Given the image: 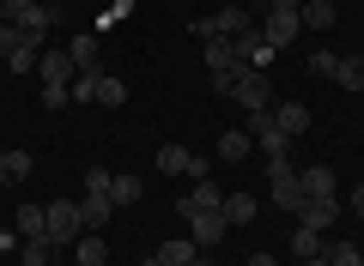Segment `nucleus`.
<instances>
[{"label":"nucleus","instance_id":"f257e3e1","mask_svg":"<svg viewBox=\"0 0 364 266\" xmlns=\"http://www.w3.org/2000/svg\"><path fill=\"white\" fill-rule=\"evenodd\" d=\"M231 97H237V109H243V115H255V109H273V103H279V97H273V79L261 73V67L237 79V85H231Z\"/></svg>","mask_w":364,"mask_h":266},{"label":"nucleus","instance_id":"f03ea898","mask_svg":"<svg viewBox=\"0 0 364 266\" xmlns=\"http://www.w3.org/2000/svg\"><path fill=\"white\" fill-rule=\"evenodd\" d=\"M304 25H298V6H267V25H261V43L267 49H286V43H298Z\"/></svg>","mask_w":364,"mask_h":266},{"label":"nucleus","instance_id":"7ed1b4c3","mask_svg":"<svg viewBox=\"0 0 364 266\" xmlns=\"http://www.w3.org/2000/svg\"><path fill=\"white\" fill-rule=\"evenodd\" d=\"M43 212H49V242H61V248H67V242L85 236V224H79V206H73V200H49Z\"/></svg>","mask_w":364,"mask_h":266},{"label":"nucleus","instance_id":"20e7f679","mask_svg":"<svg viewBox=\"0 0 364 266\" xmlns=\"http://www.w3.org/2000/svg\"><path fill=\"white\" fill-rule=\"evenodd\" d=\"M219 200H225L219 182H213V176H195V188L176 200V212H182V218H195V212H219Z\"/></svg>","mask_w":364,"mask_h":266},{"label":"nucleus","instance_id":"39448f33","mask_svg":"<svg viewBox=\"0 0 364 266\" xmlns=\"http://www.w3.org/2000/svg\"><path fill=\"white\" fill-rule=\"evenodd\" d=\"M158 170H164V176H207V164H200L188 145H158Z\"/></svg>","mask_w":364,"mask_h":266},{"label":"nucleus","instance_id":"423d86ee","mask_svg":"<svg viewBox=\"0 0 364 266\" xmlns=\"http://www.w3.org/2000/svg\"><path fill=\"white\" fill-rule=\"evenodd\" d=\"M243 31H255V18H249V6H219V13H213V37H225V43H237L243 37Z\"/></svg>","mask_w":364,"mask_h":266},{"label":"nucleus","instance_id":"0eeeda50","mask_svg":"<svg viewBox=\"0 0 364 266\" xmlns=\"http://www.w3.org/2000/svg\"><path fill=\"white\" fill-rule=\"evenodd\" d=\"M334 18H340V6H334V0H304V6H298V25L310 31V37L334 31Z\"/></svg>","mask_w":364,"mask_h":266},{"label":"nucleus","instance_id":"6e6552de","mask_svg":"<svg viewBox=\"0 0 364 266\" xmlns=\"http://www.w3.org/2000/svg\"><path fill=\"white\" fill-rule=\"evenodd\" d=\"M37 73H43V85H73V55L67 49H43V61H37Z\"/></svg>","mask_w":364,"mask_h":266},{"label":"nucleus","instance_id":"1a4fd4ad","mask_svg":"<svg viewBox=\"0 0 364 266\" xmlns=\"http://www.w3.org/2000/svg\"><path fill=\"white\" fill-rule=\"evenodd\" d=\"M182 224H188V236L200 242V248H213V242H225V212H195V218H182Z\"/></svg>","mask_w":364,"mask_h":266},{"label":"nucleus","instance_id":"9d476101","mask_svg":"<svg viewBox=\"0 0 364 266\" xmlns=\"http://www.w3.org/2000/svg\"><path fill=\"white\" fill-rule=\"evenodd\" d=\"M109 218H116V200H109V194H85V200H79V224L85 230H104Z\"/></svg>","mask_w":364,"mask_h":266},{"label":"nucleus","instance_id":"9b49d317","mask_svg":"<svg viewBox=\"0 0 364 266\" xmlns=\"http://www.w3.org/2000/svg\"><path fill=\"white\" fill-rule=\"evenodd\" d=\"M219 212H225V224H249V218L261 212V200H255V194H243V188H231L219 200Z\"/></svg>","mask_w":364,"mask_h":266},{"label":"nucleus","instance_id":"f8f14e48","mask_svg":"<svg viewBox=\"0 0 364 266\" xmlns=\"http://www.w3.org/2000/svg\"><path fill=\"white\" fill-rule=\"evenodd\" d=\"M334 218H340V200H310V206L298 212V224L322 236V230H334Z\"/></svg>","mask_w":364,"mask_h":266},{"label":"nucleus","instance_id":"ddd939ff","mask_svg":"<svg viewBox=\"0 0 364 266\" xmlns=\"http://www.w3.org/2000/svg\"><path fill=\"white\" fill-rule=\"evenodd\" d=\"M273 127H279L286 140H298L304 127H310V109H304V103H273Z\"/></svg>","mask_w":364,"mask_h":266},{"label":"nucleus","instance_id":"4468645a","mask_svg":"<svg viewBox=\"0 0 364 266\" xmlns=\"http://www.w3.org/2000/svg\"><path fill=\"white\" fill-rule=\"evenodd\" d=\"M298 182H304V194H310V200H334V170H328V164L298 170Z\"/></svg>","mask_w":364,"mask_h":266},{"label":"nucleus","instance_id":"2eb2a0df","mask_svg":"<svg viewBox=\"0 0 364 266\" xmlns=\"http://www.w3.org/2000/svg\"><path fill=\"white\" fill-rule=\"evenodd\" d=\"M73 260L79 266H109V242L97 236V230H85V236L73 242Z\"/></svg>","mask_w":364,"mask_h":266},{"label":"nucleus","instance_id":"dca6fc26","mask_svg":"<svg viewBox=\"0 0 364 266\" xmlns=\"http://www.w3.org/2000/svg\"><path fill=\"white\" fill-rule=\"evenodd\" d=\"M55 254H61V242H49V236H25L18 242V260L25 266H55Z\"/></svg>","mask_w":364,"mask_h":266},{"label":"nucleus","instance_id":"f3484780","mask_svg":"<svg viewBox=\"0 0 364 266\" xmlns=\"http://www.w3.org/2000/svg\"><path fill=\"white\" fill-rule=\"evenodd\" d=\"M334 85H340V91H364V49L340 55V67H334Z\"/></svg>","mask_w":364,"mask_h":266},{"label":"nucleus","instance_id":"a211bd4d","mask_svg":"<svg viewBox=\"0 0 364 266\" xmlns=\"http://www.w3.org/2000/svg\"><path fill=\"white\" fill-rule=\"evenodd\" d=\"M195 254H200L195 236H170L164 248H158V260H164V266H195Z\"/></svg>","mask_w":364,"mask_h":266},{"label":"nucleus","instance_id":"6ab92c4d","mask_svg":"<svg viewBox=\"0 0 364 266\" xmlns=\"http://www.w3.org/2000/svg\"><path fill=\"white\" fill-rule=\"evenodd\" d=\"M67 55H73L79 73H97V37H91V31H79V37L67 43Z\"/></svg>","mask_w":364,"mask_h":266},{"label":"nucleus","instance_id":"aec40b11","mask_svg":"<svg viewBox=\"0 0 364 266\" xmlns=\"http://www.w3.org/2000/svg\"><path fill=\"white\" fill-rule=\"evenodd\" d=\"M249 152H255V140H249L243 127H231V133H219V157H225V164H243Z\"/></svg>","mask_w":364,"mask_h":266},{"label":"nucleus","instance_id":"412c9836","mask_svg":"<svg viewBox=\"0 0 364 266\" xmlns=\"http://www.w3.org/2000/svg\"><path fill=\"white\" fill-rule=\"evenodd\" d=\"M18 230H25V236H49V212H43L37 200H25L18 206Z\"/></svg>","mask_w":364,"mask_h":266},{"label":"nucleus","instance_id":"4be33fe9","mask_svg":"<svg viewBox=\"0 0 364 266\" xmlns=\"http://www.w3.org/2000/svg\"><path fill=\"white\" fill-rule=\"evenodd\" d=\"M97 103H104V109H122V103H128V85L109 79V73H97Z\"/></svg>","mask_w":364,"mask_h":266},{"label":"nucleus","instance_id":"5701e85b","mask_svg":"<svg viewBox=\"0 0 364 266\" xmlns=\"http://www.w3.org/2000/svg\"><path fill=\"white\" fill-rule=\"evenodd\" d=\"M31 170H37V164H31V152H0V176H6V182H25Z\"/></svg>","mask_w":364,"mask_h":266},{"label":"nucleus","instance_id":"b1692460","mask_svg":"<svg viewBox=\"0 0 364 266\" xmlns=\"http://www.w3.org/2000/svg\"><path fill=\"white\" fill-rule=\"evenodd\" d=\"M109 200H116V212L134 206V200H140V182H134V176H109Z\"/></svg>","mask_w":364,"mask_h":266},{"label":"nucleus","instance_id":"393cba45","mask_svg":"<svg viewBox=\"0 0 364 266\" xmlns=\"http://www.w3.org/2000/svg\"><path fill=\"white\" fill-rule=\"evenodd\" d=\"M328 266H364V248L358 242H328Z\"/></svg>","mask_w":364,"mask_h":266},{"label":"nucleus","instance_id":"a878e982","mask_svg":"<svg viewBox=\"0 0 364 266\" xmlns=\"http://www.w3.org/2000/svg\"><path fill=\"white\" fill-rule=\"evenodd\" d=\"M291 254H298V260H310V254H322V236H316V230H291Z\"/></svg>","mask_w":364,"mask_h":266},{"label":"nucleus","instance_id":"bb28decb","mask_svg":"<svg viewBox=\"0 0 364 266\" xmlns=\"http://www.w3.org/2000/svg\"><path fill=\"white\" fill-rule=\"evenodd\" d=\"M67 97H73V103H97V73H73Z\"/></svg>","mask_w":364,"mask_h":266},{"label":"nucleus","instance_id":"cd10ccee","mask_svg":"<svg viewBox=\"0 0 364 266\" xmlns=\"http://www.w3.org/2000/svg\"><path fill=\"white\" fill-rule=\"evenodd\" d=\"M334 67H340L334 49H316V55H310V73H316V79H334Z\"/></svg>","mask_w":364,"mask_h":266},{"label":"nucleus","instance_id":"c85d7f7f","mask_svg":"<svg viewBox=\"0 0 364 266\" xmlns=\"http://www.w3.org/2000/svg\"><path fill=\"white\" fill-rule=\"evenodd\" d=\"M37 97H43V109H67V103H73V97H67V85H43Z\"/></svg>","mask_w":364,"mask_h":266},{"label":"nucleus","instance_id":"c756f323","mask_svg":"<svg viewBox=\"0 0 364 266\" xmlns=\"http://www.w3.org/2000/svg\"><path fill=\"white\" fill-rule=\"evenodd\" d=\"M18 43H25V31H18V25H6V18H0V55H13Z\"/></svg>","mask_w":364,"mask_h":266},{"label":"nucleus","instance_id":"7c9ffc66","mask_svg":"<svg viewBox=\"0 0 364 266\" xmlns=\"http://www.w3.org/2000/svg\"><path fill=\"white\" fill-rule=\"evenodd\" d=\"M85 194H109V170L91 164V170H85Z\"/></svg>","mask_w":364,"mask_h":266},{"label":"nucleus","instance_id":"2f4dec72","mask_svg":"<svg viewBox=\"0 0 364 266\" xmlns=\"http://www.w3.org/2000/svg\"><path fill=\"white\" fill-rule=\"evenodd\" d=\"M352 212L364 218V182H358V188H352Z\"/></svg>","mask_w":364,"mask_h":266},{"label":"nucleus","instance_id":"473e14b6","mask_svg":"<svg viewBox=\"0 0 364 266\" xmlns=\"http://www.w3.org/2000/svg\"><path fill=\"white\" fill-rule=\"evenodd\" d=\"M249 266H279V260H273V254H249Z\"/></svg>","mask_w":364,"mask_h":266},{"label":"nucleus","instance_id":"72a5a7b5","mask_svg":"<svg viewBox=\"0 0 364 266\" xmlns=\"http://www.w3.org/2000/svg\"><path fill=\"white\" fill-rule=\"evenodd\" d=\"M298 266H328V248H322V254H310V260H298Z\"/></svg>","mask_w":364,"mask_h":266},{"label":"nucleus","instance_id":"f704fd0d","mask_svg":"<svg viewBox=\"0 0 364 266\" xmlns=\"http://www.w3.org/2000/svg\"><path fill=\"white\" fill-rule=\"evenodd\" d=\"M267 6H304V0H267Z\"/></svg>","mask_w":364,"mask_h":266},{"label":"nucleus","instance_id":"c9c22d12","mask_svg":"<svg viewBox=\"0 0 364 266\" xmlns=\"http://www.w3.org/2000/svg\"><path fill=\"white\" fill-rule=\"evenodd\" d=\"M195 266H213V260H207V248H200V254H195Z\"/></svg>","mask_w":364,"mask_h":266},{"label":"nucleus","instance_id":"e433bc0d","mask_svg":"<svg viewBox=\"0 0 364 266\" xmlns=\"http://www.w3.org/2000/svg\"><path fill=\"white\" fill-rule=\"evenodd\" d=\"M134 266H164V260H158V254H152V260H134Z\"/></svg>","mask_w":364,"mask_h":266},{"label":"nucleus","instance_id":"4c0bfd02","mask_svg":"<svg viewBox=\"0 0 364 266\" xmlns=\"http://www.w3.org/2000/svg\"><path fill=\"white\" fill-rule=\"evenodd\" d=\"M0 182H6V176H0Z\"/></svg>","mask_w":364,"mask_h":266}]
</instances>
